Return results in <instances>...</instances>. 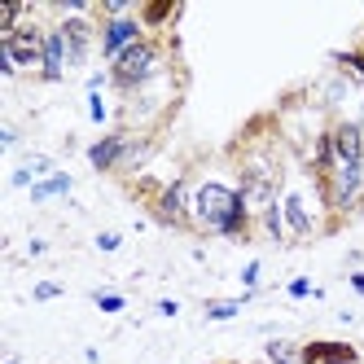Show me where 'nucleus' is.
Returning a JSON list of instances; mask_svg holds the SVG:
<instances>
[{"instance_id":"obj_9","label":"nucleus","mask_w":364,"mask_h":364,"mask_svg":"<svg viewBox=\"0 0 364 364\" xmlns=\"http://www.w3.org/2000/svg\"><path fill=\"white\" fill-rule=\"evenodd\" d=\"M66 40H62V27H48L44 36V58H40V80L44 84H58L62 75H66Z\"/></svg>"},{"instance_id":"obj_18","label":"nucleus","mask_w":364,"mask_h":364,"mask_svg":"<svg viewBox=\"0 0 364 364\" xmlns=\"http://www.w3.org/2000/svg\"><path fill=\"white\" fill-rule=\"evenodd\" d=\"M97 246H101V250H119V232H101Z\"/></svg>"},{"instance_id":"obj_21","label":"nucleus","mask_w":364,"mask_h":364,"mask_svg":"<svg viewBox=\"0 0 364 364\" xmlns=\"http://www.w3.org/2000/svg\"><path fill=\"white\" fill-rule=\"evenodd\" d=\"M242 281H246V285H255V281H259V264H250V268L242 272Z\"/></svg>"},{"instance_id":"obj_20","label":"nucleus","mask_w":364,"mask_h":364,"mask_svg":"<svg viewBox=\"0 0 364 364\" xmlns=\"http://www.w3.org/2000/svg\"><path fill=\"white\" fill-rule=\"evenodd\" d=\"M88 106H92V119H97V123H101V119H106V106H101V97H97V92L88 97Z\"/></svg>"},{"instance_id":"obj_17","label":"nucleus","mask_w":364,"mask_h":364,"mask_svg":"<svg viewBox=\"0 0 364 364\" xmlns=\"http://www.w3.org/2000/svg\"><path fill=\"white\" fill-rule=\"evenodd\" d=\"M62 294V285H53V281H44V285H36V299H58Z\"/></svg>"},{"instance_id":"obj_1","label":"nucleus","mask_w":364,"mask_h":364,"mask_svg":"<svg viewBox=\"0 0 364 364\" xmlns=\"http://www.w3.org/2000/svg\"><path fill=\"white\" fill-rule=\"evenodd\" d=\"M193 220L202 232H220V237H246L250 232V206L242 189L224 185V180H202L193 193Z\"/></svg>"},{"instance_id":"obj_19","label":"nucleus","mask_w":364,"mask_h":364,"mask_svg":"<svg viewBox=\"0 0 364 364\" xmlns=\"http://www.w3.org/2000/svg\"><path fill=\"white\" fill-rule=\"evenodd\" d=\"M290 294H294V299H307V294H311V285L299 277V281H290Z\"/></svg>"},{"instance_id":"obj_3","label":"nucleus","mask_w":364,"mask_h":364,"mask_svg":"<svg viewBox=\"0 0 364 364\" xmlns=\"http://www.w3.org/2000/svg\"><path fill=\"white\" fill-rule=\"evenodd\" d=\"M321 206H325V202H311V193H307L303 185L281 189L277 211H281V224H285V237H290V242L316 237V232L325 228V224H321Z\"/></svg>"},{"instance_id":"obj_11","label":"nucleus","mask_w":364,"mask_h":364,"mask_svg":"<svg viewBox=\"0 0 364 364\" xmlns=\"http://www.w3.org/2000/svg\"><path fill=\"white\" fill-rule=\"evenodd\" d=\"M180 14H185V5H171V0H167V5H141L136 22L145 27V36H167L163 27H167V22H180Z\"/></svg>"},{"instance_id":"obj_6","label":"nucleus","mask_w":364,"mask_h":364,"mask_svg":"<svg viewBox=\"0 0 364 364\" xmlns=\"http://www.w3.org/2000/svg\"><path fill=\"white\" fill-rule=\"evenodd\" d=\"M329 136H333V159H338V167H364V123L338 119L329 127Z\"/></svg>"},{"instance_id":"obj_7","label":"nucleus","mask_w":364,"mask_h":364,"mask_svg":"<svg viewBox=\"0 0 364 364\" xmlns=\"http://www.w3.org/2000/svg\"><path fill=\"white\" fill-rule=\"evenodd\" d=\"M149 211L159 215L163 224H189V185L185 180H171V185H163L159 193L149 198Z\"/></svg>"},{"instance_id":"obj_22","label":"nucleus","mask_w":364,"mask_h":364,"mask_svg":"<svg viewBox=\"0 0 364 364\" xmlns=\"http://www.w3.org/2000/svg\"><path fill=\"white\" fill-rule=\"evenodd\" d=\"M351 290H355V294H364V272H355V277H351Z\"/></svg>"},{"instance_id":"obj_8","label":"nucleus","mask_w":364,"mask_h":364,"mask_svg":"<svg viewBox=\"0 0 364 364\" xmlns=\"http://www.w3.org/2000/svg\"><path fill=\"white\" fill-rule=\"evenodd\" d=\"M303 364H360V347L338 343V338H311L299 347Z\"/></svg>"},{"instance_id":"obj_12","label":"nucleus","mask_w":364,"mask_h":364,"mask_svg":"<svg viewBox=\"0 0 364 364\" xmlns=\"http://www.w3.org/2000/svg\"><path fill=\"white\" fill-rule=\"evenodd\" d=\"M70 185H75V180H70L66 171H53L48 180L31 185V198H36V202H44V198H58V193H70Z\"/></svg>"},{"instance_id":"obj_24","label":"nucleus","mask_w":364,"mask_h":364,"mask_svg":"<svg viewBox=\"0 0 364 364\" xmlns=\"http://www.w3.org/2000/svg\"><path fill=\"white\" fill-rule=\"evenodd\" d=\"M206 364H220V360H206Z\"/></svg>"},{"instance_id":"obj_10","label":"nucleus","mask_w":364,"mask_h":364,"mask_svg":"<svg viewBox=\"0 0 364 364\" xmlns=\"http://www.w3.org/2000/svg\"><path fill=\"white\" fill-rule=\"evenodd\" d=\"M123 159H127V136H123V132L101 136V141L88 149V163H92L97 171H123Z\"/></svg>"},{"instance_id":"obj_23","label":"nucleus","mask_w":364,"mask_h":364,"mask_svg":"<svg viewBox=\"0 0 364 364\" xmlns=\"http://www.w3.org/2000/svg\"><path fill=\"white\" fill-rule=\"evenodd\" d=\"M360 48H364V31H360Z\"/></svg>"},{"instance_id":"obj_16","label":"nucleus","mask_w":364,"mask_h":364,"mask_svg":"<svg viewBox=\"0 0 364 364\" xmlns=\"http://www.w3.org/2000/svg\"><path fill=\"white\" fill-rule=\"evenodd\" d=\"M97 307L101 311H123V299L119 294H97Z\"/></svg>"},{"instance_id":"obj_13","label":"nucleus","mask_w":364,"mask_h":364,"mask_svg":"<svg viewBox=\"0 0 364 364\" xmlns=\"http://www.w3.org/2000/svg\"><path fill=\"white\" fill-rule=\"evenodd\" d=\"M268 360H272V364H303L299 347L285 343V338H272V343H268Z\"/></svg>"},{"instance_id":"obj_15","label":"nucleus","mask_w":364,"mask_h":364,"mask_svg":"<svg viewBox=\"0 0 364 364\" xmlns=\"http://www.w3.org/2000/svg\"><path fill=\"white\" fill-rule=\"evenodd\" d=\"M237 307L242 303H206V316H211V321H228V316H237Z\"/></svg>"},{"instance_id":"obj_4","label":"nucleus","mask_w":364,"mask_h":364,"mask_svg":"<svg viewBox=\"0 0 364 364\" xmlns=\"http://www.w3.org/2000/svg\"><path fill=\"white\" fill-rule=\"evenodd\" d=\"M58 27H62V40H66V62H70V70H80L92 58V44H101V27H97L88 14L62 18Z\"/></svg>"},{"instance_id":"obj_5","label":"nucleus","mask_w":364,"mask_h":364,"mask_svg":"<svg viewBox=\"0 0 364 364\" xmlns=\"http://www.w3.org/2000/svg\"><path fill=\"white\" fill-rule=\"evenodd\" d=\"M97 27H101V44H97V48H101V58H106V62L123 58V53H127V48H132L136 40H145V27L136 22V14H123V18H101Z\"/></svg>"},{"instance_id":"obj_2","label":"nucleus","mask_w":364,"mask_h":364,"mask_svg":"<svg viewBox=\"0 0 364 364\" xmlns=\"http://www.w3.org/2000/svg\"><path fill=\"white\" fill-rule=\"evenodd\" d=\"M163 44H167V40H159V36L136 40L123 58L110 62V84H114L119 92H136V88H145L154 75H159V66H163Z\"/></svg>"},{"instance_id":"obj_14","label":"nucleus","mask_w":364,"mask_h":364,"mask_svg":"<svg viewBox=\"0 0 364 364\" xmlns=\"http://www.w3.org/2000/svg\"><path fill=\"white\" fill-rule=\"evenodd\" d=\"M333 62L347 66L351 75H360V80H364V48H351V53H333Z\"/></svg>"}]
</instances>
